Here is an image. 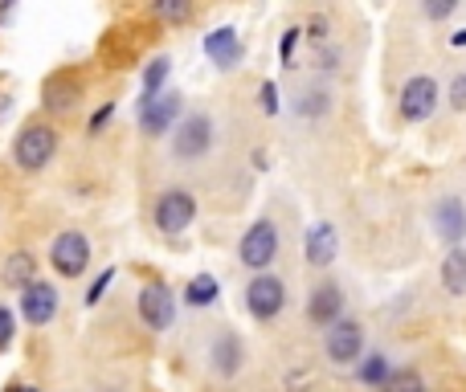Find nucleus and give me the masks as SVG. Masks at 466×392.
<instances>
[{
    "instance_id": "nucleus-1",
    "label": "nucleus",
    "mask_w": 466,
    "mask_h": 392,
    "mask_svg": "<svg viewBox=\"0 0 466 392\" xmlns=\"http://www.w3.org/2000/svg\"><path fill=\"white\" fill-rule=\"evenodd\" d=\"M54 152H57V131L49 123H25V131L16 136L13 160H16V168L37 172L54 160Z\"/></svg>"
},
{
    "instance_id": "nucleus-2",
    "label": "nucleus",
    "mask_w": 466,
    "mask_h": 392,
    "mask_svg": "<svg viewBox=\"0 0 466 392\" xmlns=\"http://www.w3.org/2000/svg\"><path fill=\"white\" fill-rule=\"evenodd\" d=\"M238 254H241V266H249L254 274H266V266H270L274 254H279V229H274V221L249 225Z\"/></svg>"
},
{
    "instance_id": "nucleus-3",
    "label": "nucleus",
    "mask_w": 466,
    "mask_h": 392,
    "mask_svg": "<svg viewBox=\"0 0 466 392\" xmlns=\"http://www.w3.org/2000/svg\"><path fill=\"white\" fill-rule=\"evenodd\" d=\"M49 262H54V270L62 274V278H78V274H86V266H90L86 237H82L78 229L57 233L54 246H49Z\"/></svg>"
},
{
    "instance_id": "nucleus-4",
    "label": "nucleus",
    "mask_w": 466,
    "mask_h": 392,
    "mask_svg": "<svg viewBox=\"0 0 466 392\" xmlns=\"http://www.w3.org/2000/svg\"><path fill=\"white\" fill-rule=\"evenodd\" d=\"M209 147H213V123L205 115H188V119L177 123V131H172V156L177 160H201Z\"/></svg>"
},
{
    "instance_id": "nucleus-5",
    "label": "nucleus",
    "mask_w": 466,
    "mask_h": 392,
    "mask_svg": "<svg viewBox=\"0 0 466 392\" xmlns=\"http://www.w3.org/2000/svg\"><path fill=\"white\" fill-rule=\"evenodd\" d=\"M197 216V200L185 188H168L160 200H156V229L160 233H185Z\"/></svg>"
},
{
    "instance_id": "nucleus-6",
    "label": "nucleus",
    "mask_w": 466,
    "mask_h": 392,
    "mask_svg": "<svg viewBox=\"0 0 466 392\" xmlns=\"http://www.w3.org/2000/svg\"><path fill=\"white\" fill-rule=\"evenodd\" d=\"M246 307L254 319H274V315L287 307V286H282L274 274H254V282L246 286Z\"/></svg>"
},
{
    "instance_id": "nucleus-7",
    "label": "nucleus",
    "mask_w": 466,
    "mask_h": 392,
    "mask_svg": "<svg viewBox=\"0 0 466 392\" xmlns=\"http://www.w3.org/2000/svg\"><path fill=\"white\" fill-rule=\"evenodd\" d=\"M434 111H438V82L426 78V74H418V78L405 82L401 86V119L421 123V119H430Z\"/></svg>"
},
{
    "instance_id": "nucleus-8",
    "label": "nucleus",
    "mask_w": 466,
    "mask_h": 392,
    "mask_svg": "<svg viewBox=\"0 0 466 392\" xmlns=\"http://www.w3.org/2000/svg\"><path fill=\"white\" fill-rule=\"evenodd\" d=\"M323 352H328V360H336V364H352V360H360V352H364V331H360V323L339 319L336 327H328Z\"/></svg>"
},
{
    "instance_id": "nucleus-9",
    "label": "nucleus",
    "mask_w": 466,
    "mask_h": 392,
    "mask_svg": "<svg viewBox=\"0 0 466 392\" xmlns=\"http://www.w3.org/2000/svg\"><path fill=\"white\" fill-rule=\"evenodd\" d=\"M180 106H185V98L180 95H160L152 98V103L139 106V127H144V136H164V131H177V115Z\"/></svg>"
},
{
    "instance_id": "nucleus-10",
    "label": "nucleus",
    "mask_w": 466,
    "mask_h": 392,
    "mask_svg": "<svg viewBox=\"0 0 466 392\" xmlns=\"http://www.w3.org/2000/svg\"><path fill=\"white\" fill-rule=\"evenodd\" d=\"M430 221H434L438 237L451 241L454 249H459V241L466 237V205L459 196H442L434 208H430Z\"/></svg>"
},
{
    "instance_id": "nucleus-11",
    "label": "nucleus",
    "mask_w": 466,
    "mask_h": 392,
    "mask_svg": "<svg viewBox=\"0 0 466 392\" xmlns=\"http://www.w3.org/2000/svg\"><path fill=\"white\" fill-rule=\"evenodd\" d=\"M172 315H177V307H172V295L160 286V282L139 290V319H144L152 331H168Z\"/></svg>"
},
{
    "instance_id": "nucleus-12",
    "label": "nucleus",
    "mask_w": 466,
    "mask_h": 392,
    "mask_svg": "<svg viewBox=\"0 0 466 392\" xmlns=\"http://www.w3.org/2000/svg\"><path fill=\"white\" fill-rule=\"evenodd\" d=\"M21 315L33 323V327H46L57 315V290L49 282H29L21 295Z\"/></svg>"
},
{
    "instance_id": "nucleus-13",
    "label": "nucleus",
    "mask_w": 466,
    "mask_h": 392,
    "mask_svg": "<svg viewBox=\"0 0 466 392\" xmlns=\"http://www.w3.org/2000/svg\"><path fill=\"white\" fill-rule=\"evenodd\" d=\"M303 249H307V262H311V266H319V270H323V266H331V262H336V254H339L336 225H328V221L311 225V229H307Z\"/></svg>"
},
{
    "instance_id": "nucleus-14",
    "label": "nucleus",
    "mask_w": 466,
    "mask_h": 392,
    "mask_svg": "<svg viewBox=\"0 0 466 392\" xmlns=\"http://www.w3.org/2000/svg\"><path fill=\"white\" fill-rule=\"evenodd\" d=\"M307 319L319 323V327H336L344 319V295H339V286H315L311 303H307Z\"/></svg>"
},
{
    "instance_id": "nucleus-15",
    "label": "nucleus",
    "mask_w": 466,
    "mask_h": 392,
    "mask_svg": "<svg viewBox=\"0 0 466 392\" xmlns=\"http://www.w3.org/2000/svg\"><path fill=\"white\" fill-rule=\"evenodd\" d=\"M209 360H213V372L218 377H238L241 372V360H246V352H241V339L233 336V331H221L218 339H213V347H209Z\"/></svg>"
},
{
    "instance_id": "nucleus-16",
    "label": "nucleus",
    "mask_w": 466,
    "mask_h": 392,
    "mask_svg": "<svg viewBox=\"0 0 466 392\" xmlns=\"http://www.w3.org/2000/svg\"><path fill=\"white\" fill-rule=\"evenodd\" d=\"M205 54H209L221 70H233V65L241 62V37L229 29V25L226 29H213L209 37H205Z\"/></svg>"
},
{
    "instance_id": "nucleus-17",
    "label": "nucleus",
    "mask_w": 466,
    "mask_h": 392,
    "mask_svg": "<svg viewBox=\"0 0 466 392\" xmlns=\"http://www.w3.org/2000/svg\"><path fill=\"white\" fill-rule=\"evenodd\" d=\"M0 282H5L8 290H25L29 282H37V257L33 254L5 257V266H0Z\"/></svg>"
},
{
    "instance_id": "nucleus-18",
    "label": "nucleus",
    "mask_w": 466,
    "mask_h": 392,
    "mask_svg": "<svg viewBox=\"0 0 466 392\" xmlns=\"http://www.w3.org/2000/svg\"><path fill=\"white\" fill-rule=\"evenodd\" d=\"M442 286L451 295H466V249H451L442 262Z\"/></svg>"
},
{
    "instance_id": "nucleus-19",
    "label": "nucleus",
    "mask_w": 466,
    "mask_h": 392,
    "mask_svg": "<svg viewBox=\"0 0 466 392\" xmlns=\"http://www.w3.org/2000/svg\"><path fill=\"white\" fill-rule=\"evenodd\" d=\"M168 70H172L168 57H156V62H147V70H144V98H139V106L152 103V98H160V86L168 82Z\"/></svg>"
},
{
    "instance_id": "nucleus-20",
    "label": "nucleus",
    "mask_w": 466,
    "mask_h": 392,
    "mask_svg": "<svg viewBox=\"0 0 466 392\" xmlns=\"http://www.w3.org/2000/svg\"><path fill=\"white\" fill-rule=\"evenodd\" d=\"M185 298H188L193 307H209L213 298H218V278H213V274H197V278L188 282Z\"/></svg>"
},
{
    "instance_id": "nucleus-21",
    "label": "nucleus",
    "mask_w": 466,
    "mask_h": 392,
    "mask_svg": "<svg viewBox=\"0 0 466 392\" xmlns=\"http://www.w3.org/2000/svg\"><path fill=\"white\" fill-rule=\"evenodd\" d=\"M328 106H331V95L315 86V90L303 95V103H295V111L303 115V119H319V115H328Z\"/></svg>"
},
{
    "instance_id": "nucleus-22",
    "label": "nucleus",
    "mask_w": 466,
    "mask_h": 392,
    "mask_svg": "<svg viewBox=\"0 0 466 392\" xmlns=\"http://www.w3.org/2000/svg\"><path fill=\"white\" fill-rule=\"evenodd\" d=\"M360 380L364 385H389V360L385 356H369L360 368Z\"/></svg>"
},
{
    "instance_id": "nucleus-23",
    "label": "nucleus",
    "mask_w": 466,
    "mask_h": 392,
    "mask_svg": "<svg viewBox=\"0 0 466 392\" xmlns=\"http://www.w3.org/2000/svg\"><path fill=\"white\" fill-rule=\"evenodd\" d=\"M156 16H164V21H185L188 13H193V5L188 0H156Z\"/></svg>"
},
{
    "instance_id": "nucleus-24",
    "label": "nucleus",
    "mask_w": 466,
    "mask_h": 392,
    "mask_svg": "<svg viewBox=\"0 0 466 392\" xmlns=\"http://www.w3.org/2000/svg\"><path fill=\"white\" fill-rule=\"evenodd\" d=\"M385 392H426V380L418 372H397V377H389Z\"/></svg>"
},
{
    "instance_id": "nucleus-25",
    "label": "nucleus",
    "mask_w": 466,
    "mask_h": 392,
    "mask_svg": "<svg viewBox=\"0 0 466 392\" xmlns=\"http://www.w3.org/2000/svg\"><path fill=\"white\" fill-rule=\"evenodd\" d=\"M258 106H262L266 115L279 111V86H274V82H262V86H258Z\"/></svg>"
},
{
    "instance_id": "nucleus-26",
    "label": "nucleus",
    "mask_w": 466,
    "mask_h": 392,
    "mask_svg": "<svg viewBox=\"0 0 466 392\" xmlns=\"http://www.w3.org/2000/svg\"><path fill=\"white\" fill-rule=\"evenodd\" d=\"M451 106L454 111H466V74H459V78L451 82Z\"/></svg>"
},
{
    "instance_id": "nucleus-27",
    "label": "nucleus",
    "mask_w": 466,
    "mask_h": 392,
    "mask_svg": "<svg viewBox=\"0 0 466 392\" xmlns=\"http://www.w3.org/2000/svg\"><path fill=\"white\" fill-rule=\"evenodd\" d=\"M421 13L434 16V21H442V16H451V13H454V0H434V5L426 0V5H421Z\"/></svg>"
},
{
    "instance_id": "nucleus-28",
    "label": "nucleus",
    "mask_w": 466,
    "mask_h": 392,
    "mask_svg": "<svg viewBox=\"0 0 466 392\" xmlns=\"http://www.w3.org/2000/svg\"><path fill=\"white\" fill-rule=\"evenodd\" d=\"M13 311H8V307H0V347H8L13 344Z\"/></svg>"
},
{
    "instance_id": "nucleus-29",
    "label": "nucleus",
    "mask_w": 466,
    "mask_h": 392,
    "mask_svg": "<svg viewBox=\"0 0 466 392\" xmlns=\"http://www.w3.org/2000/svg\"><path fill=\"white\" fill-rule=\"evenodd\" d=\"M115 115V103H106V106H98L95 115H90V136H98V131L106 127V119H111Z\"/></svg>"
},
{
    "instance_id": "nucleus-30",
    "label": "nucleus",
    "mask_w": 466,
    "mask_h": 392,
    "mask_svg": "<svg viewBox=\"0 0 466 392\" xmlns=\"http://www.w3.org/2000/svg\"><path fill=\"white\" fill-rule=\"evenodd\" d=\"M111 278H115V270H106V274H103V278H95V286H90V295H86V303H90V307H95V303H98V298H103V295H106V286H111Z\"/></svg>"
},
{
    "instance_id": "nucleus-31",
    "label": "nucleus",
    "mask_w": 466,
    "mask_h": 392,
    "mask_svg": "<svg viewBox=\"0 0 466 392\" xmlns=\"http://www.w3.org/2000/svg\"><path fill=\"white\" fill-rule=\"evenodd\" d=\"M295 41H299V29H287V33H282V49H279L282 62H290V54H295Z\"/></svg>"
},
{
    "instance_id": "nucleus-32",
    "label": "nucleus",
    "mask_w": 466,
    "mask_h": 392,
    "mask_svg": "<svg viewBox=\"0 0 466 392\" xmlns=\"http://www.w3.org/2000/svg\"><path fill=\"white\" fill-rule=\"evenodd\" d=\"M8 13H13V5H8V0H0V21H5Z\"/></svg>"
},
{
    "instance_id": "nucleus-33",
    "label": "nucleus",
    "mask_w": 466,
    "mask_h": 392,
    "mask_svg": "<svg viewBox=\"0 0 466 392\" xmlns=\"http://www.w3.org/2000/svg\"><path fill=\"white\" fill-rule=\"evenodd\" d=\"M8 392H41V388H33V385H13Z\"/></svg>"
},
{
    "instance_id": "nucleus-34",
    "label": "nucleus",
    "mask_w": 466,
    "mask_h": 392,
    "mask_svg": "<svg viewBox=\"0 0 466 392\" xmlns=\"http://www.w3.org/2000/svg\"><path fill=\"white\" fill-rule=\"evenodd\" d=\"M451 41H454V45H466V29H462V33H454Z\"/></svg>"
},
{
    "instance_id": "nucleus-35",
    "label": "nucleus",
    "mask_w": 466,
    "mask_h": 392,
    "mask_svg": "<svg viewBox=\"0 0 466 392\" xmlns=\"http://www.w3.org/2000/svg\"><path fill=\"white\" fill-rule=\"evenodd\" d=\"M0 103H5V98H0ZM5 106H8V103H5Z\"/></svg>"
}]
</instances>
